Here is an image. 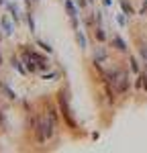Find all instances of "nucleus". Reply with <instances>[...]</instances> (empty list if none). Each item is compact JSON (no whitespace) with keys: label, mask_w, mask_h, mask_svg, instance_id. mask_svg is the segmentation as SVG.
<instances>
[{"label":"nucleus","mask_w":147,"mask_h":153,"mask_svg":"<svg viewBox=\"0 0 147 153\" xmlns=\"http://www.w3.org/2000/svg\"><path fill=\"white\" fill-rule=\"evenodd\" d=\"M53 123H55V120L49 117V118H43V120L37 125V139H39L41 143L47 141L49 137L53 135Z\"/></svg>","instance_id":"nucleus-1"},{"label":"nucleus","mask_w":147,"mask_h":153,"mask_svg":"<svg viewBox=\"0 0 147 153\" xmlns=\"http://www.w3.org/2000/svg\"><path fill=\"white\" fill-rule=\"evenodd\" d=\"M112 88L117 90V92H127L129 90V74L127 71H119L117 74V80H114V84H112Z\"/></svg>","instance_id":"nucleus-2"},{"label":"nucleus","mask_w":147,"mask_h":153,"mask_svg":"<svg viewBox=\"0 0 147 153\" xmlns=\"http://www.w3.org/2000/svg\"><path fill=\"white\" fill-rule=\"evenodd\" d=\"M59 106H61V112H63V118L68 120V125L74 129V127H76V123H74L72 112H70V106H68V96L63 94V92H59Z\"/></svg>","instance_id":"nucleus-3"},{"label":"nucleus","mask_w":147,"mask_h":153,"mask_svg":"<svg viewBox=\"0 0 147 153\" xmlns=\"http://www.w3.org/2000/svg\"><path fill=\"white\" fill-rule=\"evenodd\" d=\"M112 43H114V47L119 49V51H127V45H125V41H122L121 37H112Z\"/></svg>","instance_id":"nucleus-4"},{"label":"nucleus","mask_w":147,"mask_h":153,"mask_svg":"<svg viewBox=\"0 0 147 153\" xmlns=\"http://www.w3.org/2000/svg\"><path fill=\"white\" fill-rule=\"evenodd\" d=\"M121 4H122V10H125V14H129V16H131V14H135L133 6H131V4H129V2H125V0H122Z\"/></svg>","instance_id":"nucleus-5"},{"label":"nucleus","mask_w":147,"mask_h":153,"mask_svg":"<svg viewBox=\"0 0 147 153\" xmlns=\"http://www.w3.org/2000/svg\"><path fill=\"white\" fill-rule=\"evenodd\" d=\"M65 8H68V12H70V16H76V14H78V12H76V8H74V4L70 2V0L65 2Z\"/></svg>","instance_id":"nucleus-6"},{"label":"nucleus","mask_w":147,"mask_h":153,"mask_svg":"<svg viewBox=\"0 0 147 153\" xmlns=\"http://www.w3.org/2000/svg\"><path fill=\"white\" fill-rule=\"evenodd\" d=\"M2 90H4V94L8 96V98H10V100H14V98H16V94H14V92H12L10 88H8V86H2Z\"/></svg>","instance_id":"nucleus-7"},{"label":"nucleus","mask_w":147,"mask_h":153,"mask_svg":"<svg viewBox=\"0 0 147 153\" xmlns=\"http://www.w3.org/2000/svg\"><path fill=\"white\" fill-rule=\"evenodd\" d=\"M12 68H16L21 74H24V68L21 65V61H19V59H14V57H12Z\"/></svg>","instance_id":"nucleus-8"},{"label":"nucleus","mask_w":147,"mask_h":153,"mask_svg":"<svg viewBox=\"0 0 147 153\" xmlns=\"http://www.w3.org/2000/svg\"><path fill=\"white\" fill-rule=\"evenodd\" d=\"M2 27H4V31H6V33H12V29H10V23H8L6 19H2Z\"/></svg>","instance_id":"nucleus-9"},{"label":"nucleus","mask_w":147,"mask_h":153,"mask_svg":"<svg viewBox=\"0 0 147 153\" xmlns=\"http://www.w3.org/2000/svg\"><path fill=\"white\" fill-rule=\"evenodd\" d=\"M39 45H41V49H43V51L51 53V47H49V43H45V41H39Z\"/></svg>","instance_id":"nucleus-10"},{"label":"nucleus","mask_w":147,"mask_h":153,"mask_svg":"<svg viewBox=\"0 0 147 153\" xmlns=\"http://www.w3.org/2000/svg\"><path fill=\"white\" fill-rule=\"evenodd\" d=\"M78 43H80V47H86V39L82 33H78Z\"/></svg>","instance_id":"nucleus-11"},{"label":"nucleus","mask_w":147,"mask_h":153,"mask_svg":"<svg viewBox=\"0 0 147 153\" xmlns=\"http://www.w3.org/2000/svg\"><path fill=\"white\" fill-rule=\"evenodd\" d=\"M94 35H96V39H98V41H104V33H102V29H98V31L94 33Z\"/></svg>","instance_id":"nucleus-12"},{"label":"nucleus","mask_w":147,"mask_h":153,"mask_svg":"<svg viewBox=\"0 0 147 153\" xmlns=\"http://www.w3.org/2000/svg\"><path fill=\"white\" fill-rule=\"evenodd\" d=\"M141 57L147 61V47H141Z\"/></svg>","instance_id":"nucleus-13"},{"label":"nucleus","mask_w":147,"mask_h":153,"mask_svg":"<svg viewBox=\"0 0 147 153\" xmlns=\"http://www.w3.org/2000/svg\"><path fill=\"white\" fill-rule=\"evenodd\" d=\"M0 65H2V55H0Z\"/></svg>","instance_id":"nucleus-14"},{"label":"nucleus","mask_w":147,"mask_h":153,"mask_svg":"<svg viewBox=\"0 0 147 153\" xmlns=\"http://www.w3.org/2000/svg\"><path fill=\"white\" fill-rule=\"evenodd\" d=\"M0 4H4V0H0Z\"/></svg>","instance_id":"nucleus-15"},{"label":"nucleus","mask_w":147,"mask_h":153,"mask_svg":"<svg viewBox=\"0 0 147 153\" xmlns=\"http://www.w3.org/2000/svg\"><path fill=\"white\" fill-rule=\"evenodd\" d=\"M145 71H147V65H145Z\"/></svg>","instance_id":"nucleus-16"},{"label":"nucleus","mask_w":147,"mask_h":153,"mask_svg":"<svg viewBox=\"0 0 147 153\" xmlns=\"http://www.w3.org/2000/svg\"><path fill=\"white\" fill-rule=\"evenodd\" d=\"M0 39H2V35H0Z\"/></svg>","instance_id":"nucleus-17"},{"label":"nucleus","mask_w":147,"mask_h":153,"mask_svg":"<svg viewBox=\"0 0 147 153\" xmlns=\"http://www.w3.org/2000/svg\"><path fill=\"white\" fill-rule=\"evenodd\" d=\"M90 2H92V0H90Z\"/></svg>","instance_id":"nucleus-18"},{"label":"nucleus","mask_w":147,"mask_h":153,"mask_svg":"<svg viewBox=\"0 0 147 153\" xmlns=\"http://www.w3.org/2000/svg\"><path fill=\"white\" fill-rule=\"evenodd\" d=\"M35 2H37V0H35Z\"/></svg>","instance_id":"nucleus-19"}]
</instances>
